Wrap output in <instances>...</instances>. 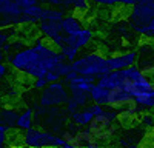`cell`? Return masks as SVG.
Returning <instances> with one entry per match:
<instances>
[{
  "instance_id": "obj_1",
  "label": "cell",
  "mask_w": 154,
  "mask_h": 148,
  "mask_svg": "<svg viewBox=\"0 0 154 148\" xmlns=\"http://www.w3.org/2000/svg\"><path fill=\"white\" fill-rule=\"evenodd\" d=\"M5 60H8V63L14 71L23 74V76H26L32 80L45 77L48 72L42 65L40 56L35 53V49L32 46H22L16 49L14 53L6 54Z\"/></svg>"
},
{
  "instance_id": "obj_2",
  "label": "cell",
  "mask_w": 154,
  "mask_h": 148,
  "mask_svg": "<svg viewBox=\"0 0 154 148\" xmlns=\"http://www.w3.org/2000/svg\"><path fill=\"white\" fill-rule=\"evenodd\" d=\"M72 71L77 72L82 77H88L97 82L100 77H103L111 69L108 66L106 56L100 51H91L79 56L72 62Z\"/></svg>"
},
{
  "instance_id": "obj_3",
  "label": "cell",
  "mask_w": 154,
  "mask_h": 148,
  "mask_svg": "<svg viewBox=\"0 0 154 148\" xmlns=\"http://www.w3.org/2000/svg\"><path fill=\"white\" fill-rule=\"evenodd\" d=\"M117 120H119V113L116 109L105 108L103 113L100 116L94 117L91 123L88 125V131L91 133L100 143L109 142L116 133H117Z\"/></svg>"
},
{
  "instance_id": "obj_4",
  "label": "cell",
  "mask_w": 154,
  "mask_h": 148,
  "mask_svg": "<svg viewBox=\"0 0 154 148\" xmlns=\"http://www.w3.org/2000/svg\"><path fill=\"white\" fill-rule=\"evenodd\" d=\"M22 143L26 148H68V142L59 134L48 130L31 128L22 136Z\"/></svg>"
},
{
  "instance_id": "obj_5",
  "label": "cell",
  "mask_w": 154,
  "mask_h": 148,
  "mask_svg": "<svg viewBox=\"0 0 154 148\" xmlns=\"http://www.w3.org/2000/svg\"><path fill=\"white\" fill-rule=\"evenodd\" d=\"M154 20V0H145L131 6L126 14V23L136 34L142 35L143 29Z\"/></svg>"
},
{
  "instance_id": "obj_6",
  "label": "cell",
  "mask_w": 154,
  "mask_h": 148,
  "mask_svg": "<svg viewBox=\"0 0 154 148\" xmlns=\"http://www.w3.org/2000/svg\"><path fill=\"white\" fill-rule=\"evenodd\" d=\"M69 99V91L63 82L49 83L40 91L38 96V105L43 108H59L66 105Z\"/></svg>"
},
{
  "instance_id": "obj_7",
  "label": "cell",
  "mask_w": 154,
  "mask_h": 148,
  "mask_svg": "<svg viewBox=\"0 0 154 148\" xmlns=\"http://www.w3.org/2000/svg\"><path fill=\"white\" fill-rule=\"evenodd\" d=\"M62 137L68 142L69 146L72 148H100V142L89 133L86 128H80L72 131H65Z\"/></svg>"
},
{
  "instance_id": "obj_8",
  "label": "cell",
  "mask_w": 154,
  "mask_h": 148,
  "mask_svg": "<svg viewBox=\"0 0 154 148\" xmlns=\"http://www.w3.org/2000/svg\"><path fill=\"white\" fill-rule=\"evenodd\" d=\"M137 60H139V54L136 49L106 56V62H108V66L111 71H122L126 68H131V66L137 65Z\"/></svg>"
},
{
  "instance_id": "obj_9",
  "label": "cell",
  "mask_w": 154,
  "mask_h": 148,
  "mask_svg": "<svg viewBox=\"0 0 154 148\" xmlns=\"http://www.w3.org/2000/svg\"><path fill=\"white\" fill-rule=\"evenodd\" d=\"M94 39V32L91 28H82L80 31L74 32L72 35H66V45L79 49V51H82L83 48H86L89 43L93 42Z\"/></svg>"
},
{
  "instance_id": "obj_10",
  "label": "cell",
  "mask_w": 154,
  "mask_h": 148,
  "mask_svg": "<svg viewBox=\"0 0 154 148\" xmlns=\"http://www.w3.org/2000/svg\"><path fill=\"white\" fill-rule=\"evenodd\" d=\"M134 103V99L128 94L123 88H114V90H109V99H108V106L106 108H111V109H122L128 105Z\"/></svg>"
},
{
  "instance_id": "obj_11",
  "label": "cell",
  "mask_w": 154,
  "mask_h": 148,
  "mask_svg": "<svg viewBox=\"0 0 154 148\" xmlns=\"http://www.w3.org/2000/svg\"><path fill=\"white\" fill-rule=\"evenodd\" d=\"M22 14V9L16 5L14 0H0V16L5 17L9 25H19V19Z\"/></svg>"
},
{
  "instance_id": "obj_12",
  "label": "cell",
  "mask_w": 154,
  "mask_h": 148,
  "mask_svg": "<svg viewBox=\"0 0 154 148\" xmlns=\"http://www.w3.org/2000/svg\"><path fill=\"white\" fill-rule=\"evenodd\" d=\"M43 9L45 6L42 5H34L29 8L22 9V14L19 19V25H34V23H40L43 17Z\"/></svg>"
},
{
  "instance_id": "obj_13",
  "label": "cell",
  "mask_w": 154,
  "mask_h": 148,
  "mask_svg": "<svg viewBox=\"0 0 154 148\" xmlns=\"http://www.w3.org/2000/svg\"><path fill=\"white\" fill-rule=\"evenodd\" d=\"M38 32H40L42 39L46 42L54 40L57 35L63 34L62 32V26H60V22H48V20H42L37 26Z\"/></svg>"
},
{
  "instance_id": "obj_14",
  "label": "cell",
  "mask_w": 154,
  "mask_h": 148,
  "mask_svg": "<svg viewBox=\"0 0 154 148\" xmlns=\"http://www.w3.org/2000/svg\"><path fill=\"white\" fill-rule=\"evenodd\" d=\"M60 26H62V32L65 35H72L74 32L80 31L83 28V20L75 14H66L62 19Z\"/></svg>"
},
{
  "instance_id": "obj_15",
  "label": "cell",
  "mask_w": 154,
  "mask_h": 148,
  "mask_svg": "<svg viewBox=\"0 0 154 148\" xmlns=\"http://www.w3.org/2000/svg\"><path fill=\"white\" fill-rule=\"evenodd\" d=\"M89 99H91V103H96V105L106 108L108 106V99H109V90L94 83L93 88L89 90Z\"/></svg>"
},
{
  "instance_id": "obj_16",
  "label": "cell",
  "mask_w": 154,
  "mask_h": 148,
  "mask_svg": "<svg viewBox=\"0 0 154 148\" xmlns=\"http://www.w3.org/2000/svg\"><path fill=\"white\" fill-rule=\"evenodd\" d=\"M34 111L31 108H25L22 109L19 116H17V122H16V128L20 131H28L31 128H34Z\"/></svg>"
},
{
  "instance_id": "obj_17",
  "label": "cell",
  "mask_w": 154,
  "mask_h": 148,
  "mask_svg": "<svg viewBox=\"0 0 154 148\" xmlns=\"http://www.w3.org/2000/svg\"><path fill=\"white\" fill-rule=\"evenodd\" d=\"M93 119H94V114L91 113V109H89L88 105L83 106V108H80L79 111H75V113L71 116L72 125L80 127V128H88V125L91 123Z\"/></svg>"
},
{
  "instance_id": "obj_18",
  "label": "cell",
  "mask_w": 154,
  "mask_h": 148,
  "mask_svg": "<svg viewBox=\"0 0 154 148\" xmlns=\"http://www.w3.org/2000/svg\"><path fill=\"white\" fill-rule=\"evenodd\" d=\"M96 82L88 79V77H82V76H77L74 80H71L69 83H66V88L68 91H82V93H89V90L93 88V85Z\"/></svg>"
},
{
  "instance_id": "obj_19",
  "label": "cell",
  "mask_w": 154,
  "mask_h": 148,
  "mask_svg": "<svg viewBox=\"0 0 154 148\" xmlns=\"http://www.w3.org/2000/svg\"><path fill=\"white\" fill-rule=\"evenodd\" d=\"M134 105L140 109V111H145V109H152L154 108V88L149 91H145L142 94H139L134 97Z\"/></svg>"
},
{
  "instance_id": "obj_20",
  "label": "cell",
  "mask_w": 154,
  "mask_h": 148,
  "mask_svg": "<svg viewBox=\"0 0 154 148\" xmlns=\"http://www.w3.org/2000/svg\"><path fill=\"white\" fill-rule=\"evenodd\" d=\"M19 111L16 108H5L0 111V125L9 128H16V122H17Z\"/></svg>"
},
{
  "instance_id": "obj_21",
  "label": "cell",
  "mask_w": 154,
  "mask_h": 148,
  "mask_svg": "<svg viewBox=\"0 0 154 148\" xmlns=\"http://www.w3.org/2000/svg\"><path fill=\"white\" fill-rule=\"evenodd\" d=\"M66 16V12L60 8H45L43 9V17L42 20L48 22H62V19Z\"/></svg>"
},
{
  "instance_id": "obj_22",
  "label": "cell",
  "mask_w": 154,
  "mask_h": 148,
  "mask_svg": "<svg viewBox=\"0 0 154 148\" xmlns=\"http://www.w3.org/2000/svg\"><path fill=\"white\" fill-rule=\"evenodd\" d=\"M69 100L74 102L79 108H83L89 105L91 99H89V93H82V91H69Z\"/></svg>"
},
{
  "instance_id": "obj_23",
  "label": "cell",
  "mask_w": 154,
  "mask_h": 148,
  "mask_svg": "<svg viewBox=\"0 0 154 148\" xmlns=\"http://www.w3.org/2000/svg\"><path fill=\"white\" fill-rule=\"evenodd\" d=\"M57 51L60 53V56L63 57V60L69 62V63H72V62L80 56L79 49H75V48H72V46H69V45H63L60 49H57Z\"/></svg>"
},
{
  "instance_id": "obj_24",
  "label": "cell",
  "mask_w": 154,
  "mask_h": 148,
  "mask_svg": "<svg viewBox=\"0 0 154 148\" xmlns=\"http://www.w3.org/2000/svg\"><path fill=\"white\" fill-rule=\"evenodd\" d=\"M88 5H89V0H65V3H63V9L65 8H72L75 11H85L88 9Z\"/></svg>"
},
{
  "instance_id": "obj_25",
  "label": "cell",
  "mask_w": 154,
  "mask_h": 148,
  "mask_svg": "<svg viewBox=\"0 0 154 148\" xmlns=\"http://www.w3.org/2000/svg\"><path fill=\"white\" fill-rule=\"evenodd\" d=\"M11 37H14V29H11V28L0 29V49H3L11 42Z\"/></svg>"
},
{
  "instance_id": "obj_26",
  "label": "cell",
  "mask_w": 154,
  "mask_h": 148,
  "mask_svg": "<svg viewBox=\"0 0 154 148\" xmlns=\"http://www.w3.org/2000/svg\"><path fill=\"white\" fill-rule=\"evenodd\" d=\"M54 71L59 74V76L63 79L66 76V74L69 72V71H72V65L69 63V62H65V60H62V62H59V63L56 65V68H54Z\"/></svg>"
},
{
  "instance_id": "obj_27",
  "label": "cell",
  "mask_w": 154,
  "mask_h": 148,
  "mask_svg": "<svg viewBox=\"0 0 154 148\" xmlns=\"http://www.w3.org/2000/svg\"><path fill=\"white\" fill-rule=\"evenodd\" d=\"M140 125L148 128V130H152L154 128V116L149 113H143L140 116Z\"/></svg>"
},
{
  "instance_id": "obj_28",
  "label": "cell",
  "mask_w": 154,
  "mask_h": 148,
  "mask_svg": "<svg viewBox=\"0 0 154 148\" xmlns=\"http://www.w3.org/2000/svg\"><path fill=\"white\" fill-rule=\"evenodd\" d=\"M38 5H46L48 8H60L63 9V3H65V0H37Z\"/></svg>"
},
{
  "instance_id": "obj_29",
  "label": "cell",
  "mask_w": 154,
  "mask_h": 148,
  "mask_svg": "<svg viewBox=\"0 0 154 148\" xmlns=\"http://www.w3.org/2000/svg\"><path fill=\"white\" fill-rule=\"evenodd\" d=\"M45 79H46L48 85H49V83H56V82H62V77L59 76V74H57L54 69L48 71V72H46V76H45Z\"/></svg>"
},
{
  "instance_id": "obj_30",
  "label": "cell",
  "mask_w": 154,
  "mask_h": 148,
  "mask_svg": "<svg viewBox=\"0 0 154 148\" xmlns=\"http://www.w3.org/2000/svg\"><path fill=\"white\" fill-rule=\"evenodd\" d=\"M142 35L145 37V39H148V40H154V20L148 25L145 29H143Z\"/></svg>"
},
{
  "instance_id": "obj_31",
  "label": "cell",
  "mask_w": 154,
  "mask_h": 148,
  "mask_svg": "<svg viewBox=\"0 0 154 148\" xmlns=\"http://www.w3.org/2000/svg\"><path fill=\"white\" fill-rule=\"evenodd\" d=\"M14 2H16V5H17L20 9L29 8V6H34V5H37V3H38L37 0H14Z\"/></svg>"
},
{
  "instance_id": "obj_32",
  "label": "cell",
  "mask_w": 154,
  "mask_h": 148,
  "mask_svg": "<svg viewBox=\"0 0 154 148\" xmlns=\"http://www.w3.org/2000/svg\"><path fill=\"white\" fill-rule=\"evenodd\" d=\"M9 137V130L3 125H0V145H5Z\"/></svg>"
},
{
  "instance_id": "obj_33",
  "label": "cell",
  "mask_w": 154,
  "mask_h": 148,
  "mask_svg": "<svg viewBox=\"0 0 154 148\" xmlns=\"http://www.w3.org/2000/svg\"><path fill=\"white\" fill-rule=\"evenodd\" d=\"M140 2H145V0H116V5H120V6H134Z\"/></svg>"
},
{
  "instance_id": "obj_34",
  "label": "cell",
  "mask_w": 154,
  "mask_h": 148,
  "mask_svg": "<svg viewBox=\"0 0 154 148\" xmlns=\"http://www.w3.org/2000/svg\"><path fill=\"white\" fill-rule=\"evenodd\" d=\"M32 86H34L35 90H40V91H42L45 86H48V82H46L45 77H42V79H35V80L32 82Z\"/></svg>"
},
{
  "instance_id": "obj_35",
  "label": "cell",
  "mask_w": 154,
  "mask_h": 148,
  "mask_svg": "<svg viewBox=\"0 0 154 148\" xmlns=\"http://www.w3.org/2000/svg\"><path fill=\"white\" fill-rule=\"evenodd\" d=\"M89 2L100 6H116V0H89Z\"/></svg>"
},
{
  "instance_id": "obj_36",
  "label": "cell",
  "mask_w": 154,
  "mask_h": 148,
  "mask_svg": "<svg viewBox=\"0 0 154 148\" xmlns=\"http://www.w3.org/2000/svg\"><path fill=\"white\" fill-rule=\"evenodd\" d=\"M77 76H79V74H77V72H74V71H69V72L66 74V76H65V77L62 79V80H63V83L66 85V83H69L71 80H74V79H75Z\"/></svg>"
},
{
  "instance_id": "obj_37",
  "label": "cell",
  "mask_w": 154,
  "mask_h": 148,
  "mask_svg": "<svg viewBox=\"0 0 154 148\" xmlns=\"http://www.w3.org/2000/svg\"><path fill=\"white\" fill-rule=\"evenodd\" d=\"M6 76H8V65L3 62V63H0V80H3Z\"/></svg>"
},
{
  "instance_id": "obj_38",
  "label": "cell",
  "mask_w": 154,
  "mask_h": 148,
  "mask_svg": "<svg viewBox=\"0 0 154 148\" xmlns=\"http://www.w3.org/2000/svg\"><path fill=\"white\" fill-rule=\"evenodd\" d=\"M3 28H11V25H9V22L5 17L0 16V29H3Z\"/></svg>"
},
{
  "instance_id": "obj_39",
  "label": "cell",
  "mask_w": 154,
  "mask_h": 148,
  "mask_svg": "<svg viewBox=\"0 0 154 148\" xmlns=\"http://www.w3.org/2000/svg\"><path fill=\"white\" fill-rule=\"evenodd\" d=\"M148 143H149V146L151 148H154V128L149 131V134H148Z\"/></svg>"
},
{
  "instance_id": "obj_40",
  "label": "cell",
  "mask_w": 154,
  "mask_h": 148,
  "mask_svg": "<svg viewBox=\"0 0 154 148\" xmlns=\"http://www.w3.org/2000/svg\"><path fill=\"white\" fill-rule=\"evenodd\" d=\"M8 96L14 99V97H17V96H19V91H17L16 88H9V90H8Z\"/></svg>"
},
{
  "instance_id": "obj_41",
  "label": "cell",
  "mask_w": 154,
  "mask_h": 148,
  "mask_svg": "<svg viewBox=\"0 0 154 148\" xmlns=\"http://www.w3.org/2000/svg\"><path fill=\"white\" fill-rule=\"evenodd\" d=\"M6 59V56H5V53L2 51V49H0V63H3V60Z\"/></svg>"
},
{
  "instance_id": "obj_42",
  "label": "cell",
  "mask_w": 154,
  "mask_h": 148,
  "mask_svg": "<svg viewBox=\"0 0 154 148\" xmlns=\"http://www.w3.org/2000/svg\"><path fill=\"white\" fill-rule=\"evenodd\" d=\"M126 148H140V146H139V145H134V143H133V145H128Z\"/></svg>"
},
{
  "instance_id": "obj_43",
  "label": "cell",
  "mask_w": 154,
  "mask_h": 148,
  "mask_svg": "<svg viewBox=\"0 0 154 148\" xmlns=\"http://www.w3.org/2000/svg\"><path fill=\"white\" fill-rule=\"evenodd\" d=\"M0 148H6V146H5V145H0Z\"/></svg>"
},
{
  "instance_id": "obj_44",
  "label": "cell",
  "mask_w": 154,
  "mask_h": 148,
  "mask_svg": "<svg viewBox=\"0 0 154 148\" xmlns=\"http://www.w3.org/2000/svg\"><path fill=\"white\" fill-rule=\"evenodd\" d=\"M68 148H72V146H68Z\"/></svg>"
}]
</instances>
